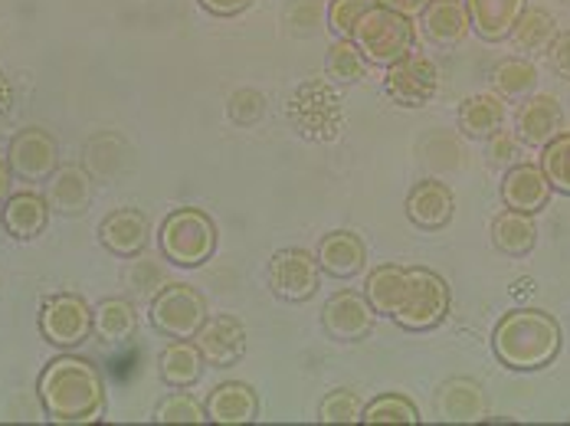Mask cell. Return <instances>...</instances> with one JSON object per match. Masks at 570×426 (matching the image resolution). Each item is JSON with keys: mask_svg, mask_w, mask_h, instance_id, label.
Returning <instances> with one entry per match:
<instances>
[{"mask_svg": "<svg viewBox=\"0 0 570 426\" xmlns=\"http://www.w3.org/2000/svg\"><path fill=\"white\" fill-rule=\"evenodd\" d=\"M47 200L50 210L59 214H82L92 204V178L79 165H59L53 178L47 181Z\"/></svg>", "mask_w": 570, "mask_h": 426, "instance_id": "cell-23", "label": "cell"}, {"mask_svg": "<svg viewBox=\"0 0 570 426\" xmlns=\"http://www.w3.org/2000/svg\"><path fill=\"white\" fill-rule=\"evenodd\" d=\"M456 214V197L453 190L436 178L416 181V187L406 194V217L420 230H443Z\"/></svg>", "mask_w": 570, "mask_h": 426, "instance_id": "cell-14", "label": "cell"}, {"mask_svg": "<svg viewBox=\"0 0 570 426\" xmlns=\"http://www.w3.org/2000/svg\"><path fill=\"white\" fill-rule=\"evenodd\" d=\"M377 0H332L328 3V30L335 37H347L354 33V23L364 17V10H371Z\"/></svg>", "mask_w": 570, "mask_h": 426, "instance_id": "cell-35", "label": "cell"}, {"mask_svg": "<svg viewBox=\"0 0 570 426\" xmlns=\"http://www.w3.org/2000/svg\"><path fill=\"white\" fill-rule=\"evenodd\" d=\"M361 424H420V410L403 394H381L371 404H364Z\"/></svg>", "mask_w": 570, "mask_h": 426, "instance_id": "cell-30", "label": "cell"}, {"mask_svg": "<svg viewBox=\"0 0 570 426\" xmlns=\"http://www.w3.org/2000/svg\"><path fill=\"white\" fill-rule=\"evenodd\" d=\"M364 53L357 50V43L354 40H347V37H335V43H332V50H328V60H325V72L335 79V82H342V86H351V82H357L361 76H364Z\"/></svg>", "mask_w": 570, "mask_h": 426, "instance_id": "cell-31", "label": "cell"}, {"mask_svg": "<svg viewBox=\"0 0 570 426\" xmlns=\"http://www.w3.org/2000/svg\"><path fill=\"white\" fill-rule=\"evenodd\" d=\"M492 82H495L502 99H528L538 86V69L531 60L512 57V60H502L492 69Z\"/></svg>", "mask_w": 570, "mask_h": 426, "instance_id": "cell-29", "label": "cell"}, {"mask_svg": "<svg viewBox=\"0 0 570 426\" xmlns=\"http://www.w3.org/2000/svg\"><path fill=\"white\" fill-rule=\"evenodd\" d=\"M538 240V227H534V214H521L505 207L495 220H492V244L505 256H528Z\"/></svg>", "mask_w": 570, "mask_h": 426, "instance_id": "cell-25", "label": "cell"}, {"mask_svg": "<svg viewBox=\"0 0 570 426\" xmlns=\"http://www.w3.org/2000/svg\"><path fill=\"white\" fill-rule=\"evenodd\" d=\"M10 187H13V171H10V165H7V161H0V204L13 194Z\"/></svg>", "mask_w": 570, "mask_h": 426, "instance_id": "cell-40", "label": "cell"}, {"mask_svg": "<svg viewBox=\"0 0 570 426\" xmlns=\"http://www.w3.org/2000/svg\"><path fill=\"white\" fill-rule=\"evenodd\" d=\"M351 40L357 43V50L364 53V60L374 66H391L403 60L406 53H413V40H416V27L410 17H403L397 10H387L381 3H374L371 10H364V17L354 23Z\"/></svg>", "mask_w": 570, "mask_h": 426, "instance_id": "cell-5", "label": "cell"}, {"mask_svg": "<svg viewBox=\"0 0 570 426\" xmlns=\"http://www.w3.org/2000/svg\"><path fill=\"white\" fill-rule=\"evenodd\" d=\"M381 7H387V10H397L403 17H410V20H416L423 10H426V3L430 0H377Z\"/></svg>", "mask_w": 570, "mask_h": 426, "instance_id": "cell-39", "label": "cell"}, {"mask_svg": "<svg viewBox=\"0 0 570 426\" xmlns=\"http://www.w3.org/2000/svg\"><path fill=\"white\" fill-rule=\"evenodd\" d=\"M502 125H505V99L495 96V92L469 96L459 106V131L469 135V138H489Z\"/></svg>", "mask_w": 570, "mask_h": 426, "instance_id": "cell-26", "label": "cell"}, {"mask_svg": "<svg viewBox=\"0 0 570 426\" xmlns=\"http://www.w3.org/2000/svg\"><path fill=\"white\" fill-rule=\"evenodd\" d=\"M7 106H10V86L0 79V112H7Z\"/></svg>", "mask_w": 570, "mask_h": 426, "instance_id": "cell-41", "label": "cell"}, {"mask_svg": "<svg viewBox=\"0 0 570 426\" xmlns=\"http://www.w3.org/2000/svg\"><path fill=\"white\" fill-rule=\"evenodd\" d=\"M158 246L168 262L180 269H197L217 252V224L200 207H180L165 217Z\"/></svg>", "mask_w": 570, "mask_h": 426, "instance_id": "cell-4", "label": "cell"}, {"mask_svg": "<svg viewBox=\"0 0 570 426\" xmlns=\"http://www.w3.org/2000/svg\"><path fill=\"white\" fill-rule=\"evenodd\" d=\"M364 400L354 390H332L318 407V424H361Z\"/></svg>", "mask_w": 570, "mask_h": 426, "instance_id": "cell-34", "label": "cell"}, {"mask_svg": "<svg viewBox=\"0 0 570 426\" xmlns=\"http://www.w3.org/2000/svg\"><path fill=\"white\" fill-rule=\"evenodd\" d=\"M541 171L558 194H570V131H561L541 148Z\"/></svg>", "mask_w": 570, "mask_h": 426, "instance_id": "cell-33", "label": "cell"}, {"mask_svg": "<svg viewBox=\"0 0 570 426\" xmlns=\"http://www.w3.org/2000/svg\"><path fill=\"white\" fill-rule=\"evenodd\" d=\"M548 60H551V66H554V72L570 82V30L568 33H561V30H558L554 43L548 47Z\"/></svg>", "mask_w": 570, "mask_h": 426, "instance_id": "cell-37", "label": "cell"}, {"mask_svg": "<svg viewBox=\"0 0 570 426\" xmlns=\"http://www.w3.org/2000/svg\"><path fill=\"white\" fill-rule=\"evenodd\" d=\"M194 341L210 367L239 365L246 355V328L233 315H210Z\"/></svg>", "mask_w": 570, "mask_h": 426, "instance_id": "cell-12", "label": "cell"}, {"mask_svg": "<svg viewBox=\"0 0 570 426\" xmlns=\"http://www.w3.org/2000/svg\"><path fill=\"white\" fill-rule=\"evenodd\" d=\"M0 224L13 240H37L50 224V200L33 190L10 194L0 210Z\"/></svg>", "mask_w": 570, "mask_h": 426, "instance_id": "cell-18", "label": "cell"}, {"mask_svg": "<svg viewBox=\"0 0 570 426\" xmlns=\"http://www.w3.org/2000/svg\"><path fill=\"white\" fill-rule=\"evenodd\" d=\"M469 7V20H472V30L489 40V43H499V40H509L518 23V17L524 13L528 0H465Z\"/></svg>", "mask_w": 570, "mask_h": 426, "instance_id": "cell-21", "label": "cell"}, {"mask_svg": "<svg viewBox=\"0 0 570 426\" xmlns=\"http://www.w3.org/2000/svg\"><path fill=\"white\" fill-rule=\"evenodd\" d=\"M514 155H518V135L502 131V128L489 135V161L509 165V161H514Z\"/></svg>", "mask_w": 570, "mask_h": 426, "instance_id": "cell-36", "label": "cell"}, {"mask_svg": "<svg viewBox=\"0 0 570 426\" xmlns=\"http://www.w3.org/2000/svg\"><path fill=\"white\" fill-rule=\"evenodd\" d=\"M99 240L102 246L121 256V259H135L148 240H151V227H148V217L135 207H121L112 210L102 224H99Z\"/></svg>", "mask_w": 570, "mask_h": 426, "instance_id": "cell-15", "label": "cell"}, {"mask_svg": "<svg viewBox=\"0 0 570 426\" xmlns=\"http://www.w3.org/2000/svg\"><path fill=\"white\" fill-rule=\"evenodd\" d=\"M492 351L509 370H541L561 355V325L541 308L505 311L495 325Z\"/></svg>", "mask_w": 570, "mask_h": 426, "instance_id": "cell-3", "label": "cell"}, {"mask_svg": "<svg viewBox=\"0 0 570 426\" xmlns=\"http://www.w3.org/2000/svg\"><path fill=\"white\" fill-rule=\"evenodd\" d=\"M207 420L210 424H253L259 420V394L243 380H224L207 397Z\"/></svg>", "mask_w": 570, "mask_h": 426, "instance_id": "cell-17", "label": "cell"}, {"mask_svg": "<svg viewBox=\"0 0 570 426\" xmlns=\"http://www.w3.org/2000/svg\"><path fill=\"white\" fill-rule=\"evenodd\" d=\"M384 89H387L391 102H397L403 109H420V106L433 102V96L440 92V66L413 50L403 60L387 66Z\"/></svg>", "mask_w": 570, "mask_h": 426, "instance_id": "cell-8", "label": "cell"}, {"mask_svg": "<svg viewBox=\"0 0 570 426\" xmlns=\"http://www.w3.org/2000/svg\"><path fill=\"white\" fill-rule=\"evenodd\" d=\"M554 37H558V23L541 7H524V13L518 17L512 30V40L518 43V50H524V53H548Z\"/></svg>", "mask_w": 570, "mask_h": 426, "instance_id": "cell-28", "label": "cell"}, {"mask_svg": "<svg viewBox=\"0 0 570 426\" xmlns=\"http://www.w3.org/2000/svg\"><path fill=\"white\" fill-rule=\"evenodd\" d=\"M322 286L318 256L298 246H285L269 259V289L283 303H308Z\"/></svg>", "mask_w": 570, "mask_h": 426, "instance_id": "cell-9", "label": "cell"}, {"mask_svg": "<svg viewBox=\"0 0 570 426\" xmlns=\"http://www.w3.org/2000/svg\"><path fill=\"white\" fill-rule=\"evenodd\" d=\"M315 256H318L322 273H328L335 279H354L367 266V246H364V240L357 234H351V230L325 234L318 249H315Z\"/></svg>", "mask_w": 570, "mask_h": 426, "instance_id": "cell-19", "label": "cell"}, {"mask_svg": "<svg viewBox=\"0 0 570 426\" xmlns=\"http://www.w3.org/2000/svg\"><path fill=\"white\" fill-rule=\"evenodd\" d=\"M436 410L443 420L450 424H475L485 417V394L475 380L469 377H453L440 387V397H436Z\"/></svg>", "mask_w": 570, "mask_h": 426, "instance_id": "cell-22", "label": "cell"}, {"mask_svg": "<svg viewBox=\"0 0 570 426\" xmlns=\"http://www.w3.org/2000/svg\"><path fill=\"white\" fill-rule=\"evenodd\" d=\"M7 165H10L13 178L37 184L50 181L59 168V141L47 128L30 125L13 135V141L7 148Z\"/></svg>", "mask_w": 570, "mask_h": 426, "instance_id": "cell-10", "label": "cell"}, {"mask_svg": "<svg viewBox=\"0 0 570 426\" xmlns=\"http://www.w3.org/2000/svg\"><path fill=\"white\" fill-rule=\"evenodd\" d=\"M204 365L207 361H204V355H200L194 338H171L168 348L158 358L161 380L168 387H194L204 377Z\"/></svg>", "mask_w": 570, "mask_h": 426, "instance_id": "cell-24", "label": "cell"}, {"mask_svg": "<svg viewBox=\"0 0 570 426\" xmlns=\"http://www.w3.org/2000/svg\"><path fill=\"white\" fill-rule=\"evenodd\" d=\"M374 318H377V311H374L371 299L354 289L335 293L322 308V325H325L328 338H335V341H364L374 331Z\"/></svg>", "mask_w": 570, "mask_h": 426, "instance_id": "cell-11", "label": "cell"}, {"mask_svg": "<svg viewBox=\"0 0 570 426\" xmlns=\"http://www.w3.org/2000/svg\"><path fill=\"white\" fill-rule=\"evenodd\" d=\"M40 331L59 351H72L92 338V308L76 293L50 296L40 308Z\"/></svg>", "mask_w": 570, "mask_h": 426, "instance_id": "cell-7", "label": "cell"}, {"mask_svg": "<svg viewBox=\"0 0 570 426\" xmlns=\"http://www.w3.org/2000/svg\"><path fill=\"white\" fill-rule=\"evenodd\" d=\"M561 125H564L561 102L548 92H531L528 99H521V109L514 116V135L531 148H544L551 138L561 135Z\"/></svg>", "mask_w": 570, "mask_h": 426, "instance_id": "cell-13", "label": "cell"}, {"mask_svg": "<svg viewBox=\"0 0 570 426\" xmlns=\"http://www.w3.org/2000/svg\"><path fill=\"white\" fill-rule=\"evenodd\" d=\"M554 187L548 184V175L541 165H512L509 175L502 178V200L505 207L521 214H541L551 200Z\"/></svg>", "mask_w": 570, "mask_h": 426, "instance_id": "cell-16", "label": "cell"}, {"mask_svg": "<svg viewBox=\"0 0 570 426\" xmlns=\"http://www.w3.org/2000/svg\"><path fill=\"white\" fill-rule=\"evenodd\" d=\"M155 424H207V407L187 394V387H174L158 407H155Z\"/></svg>", "mask_w": 570, "mask_h": 426, "instance_id": "cell-32", "label": "cell"}, {"mask_svg": "<svg viewBox=\"0 0 570 426\" xmlns=\"http://www.w3.org/2000/svg\"><path fill=\"white\" fill-rule=\"evenodd\" d=\"M197 3L214 17H236L253 7V0H197Z\"/></svg>", "mask_w": 570, "mask_h": 426, "instance_id": "cell-38", "label": "cell"}, {"mask_svg": "<svg viewBox=\"0 0 570 426\" xmlns=\"http://www.w3.org/2000/svg\"><path fill=\"white\" fill-rule=\"evenodd\" d=\"M364 296L374 311L406 331H430L450 315V286L440 273L423 266H377L367 276Z\"/></svg>", "mask_w": 570, "mask_h": 426, "instance_id": "cell-1", "label": "cell"}, {"mask_svg": "<svg viewBox=\"0 0 570 426\" xmlns=\"http://www.w3.org/2000/svg\"><path fill=\"white\" fill-rule=\"evenodd\" d=\"M138 315L128 299H106L92 308V335H99L106 345H121L135 335Z\"/></svg>", "mask_w": 570, "mask_h": 426, "instance_id": "cell-27", "label": "cell"}, {"mask_svg": "<svg viewBox=\"0 0 570 426\" xmlns=\"http://www.w3.org/2000/svg\"><path fill=\"white\" fill-rule=\"evenodd\" d=\"M155 331L165 338H197L204 321L210 318L207 299L184 283H168L151 296V311H148Z\"/></svg>", "mask_w": 570, "mask_h": 426, "instance_id": "cell-6", "label": "cell"}, {"mask_svg": "<svg viewBox=\"0 0 570 426\" xmlns=\"http://www.w3.org/2000/svg\"><path fill=\"white\" fill-rule=\"evenodd\" d=\"M37 397L53 424H92L106 410V380L89 358L62 351L43 367Z\"/></svg>", "mask_w": 570, "mask_h": 426, "instance_id": "cell-2", "label": "cell"}, {"mask_svg": "<svg viewBox=\"0 0 570 426\" xmlns=\"http://www.w3.org/2000/svg\"><path fill=\"white\" fill-rule=\"evenodd\" d=\"M420 23L426 40L436 47H456L472 30L465 0H430L426 10L420 13Z\"/></svg>", "mask_w": 570, "mask_h": 426, "instance_id": "cell-20", "label": "cell"}]
</instances>
